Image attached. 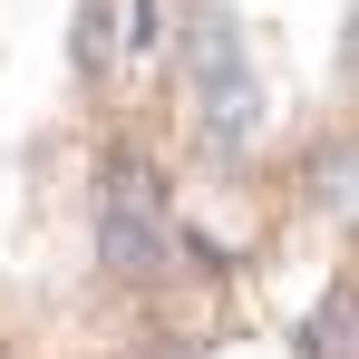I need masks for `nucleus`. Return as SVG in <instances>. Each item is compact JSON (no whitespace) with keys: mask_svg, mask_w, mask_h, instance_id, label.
I'll list each match as a JSON object with an SVG mask.
<instances>
[{"mask_svg":"<svg viewBox=\"0 0 359 359\" xmlns=\"http://www.w3.org/2000/svg\"><path fill=\"white\" fill-rule=\"evenodd\" d=\"M330 359H359V262H350V282H340V301H330Z\"/></svg>","mask_w":359,"mask_h":359,"instance_id":"nucleus-1","label":"nucleus"}]
</instances>
